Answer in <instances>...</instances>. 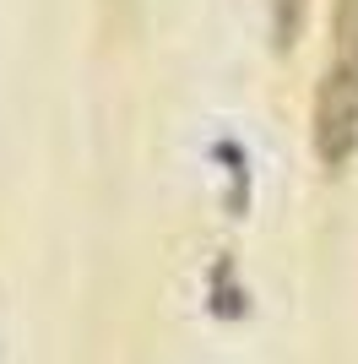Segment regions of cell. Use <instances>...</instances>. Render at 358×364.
Listing matches in <instances>:
<instances>
[{
	"instance_id": "2",
	"label": "cell",
	"mask_w": 358,
	"mask_h": 364,
	"mask_svg": "<svg viewBox=\"0 0 358 364\" xmlns=\"http://www.w3.org/2000/svg\"><path fill=\"white\" fill-rule=\"evenodd\" d=\"M304 6L310 0H271V44L277 49H293L298 28H304Z\"/></svg>"
},
{
	"instance_id": "1",
	"label": "cell",
	"mask_w": 358,
	"mask_h": 364,
	"mask_svg": "<svg viewBox=\"0 0 358 364\" xmlns=\"http://www.w3.org/2000/svg\"><path fill=\"white\" fill-rule=\"evenodd\" d=\"M310 141L326 174H342L358 152V0H331V49L310 109Z\"/></svg>"
}]
</instances>
